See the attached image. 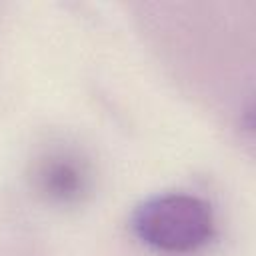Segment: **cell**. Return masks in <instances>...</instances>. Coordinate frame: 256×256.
<instances>
[{
    "label": "cell",
    "instance_id": "6da1fadb",
    "mask_svg": "<svg viewBox=\"0 0 256 256\" xmlns=\"http://www.w3.org/2000/svg\"><path fill=\"white\" fill-rule=\"evenodd\" d=\"M130 228L146 246L182 254L204 246L214 236L216 220L204 198L168 192L140 202L130 216Z\"/></svg>",
    "mask_w": 256,
    "mask_h": 256
},
{
    "label": "cell",
    "instance_id": "7a4b0ae2",
    "mask_svg": "<svg viewBox=\"0 0 256 256\" xmlns=\"http://www.w3.org/2000/svg\"><path fill=\"white\" fill-rule=\"evenodd\" d=\"M34 192L56 206H78L94 186V172L86 156L70 146H52L44 150L30 172Z\"/></svg>",
    "mask_w": 256,
    "mask_h": 256
}]
</instances>
